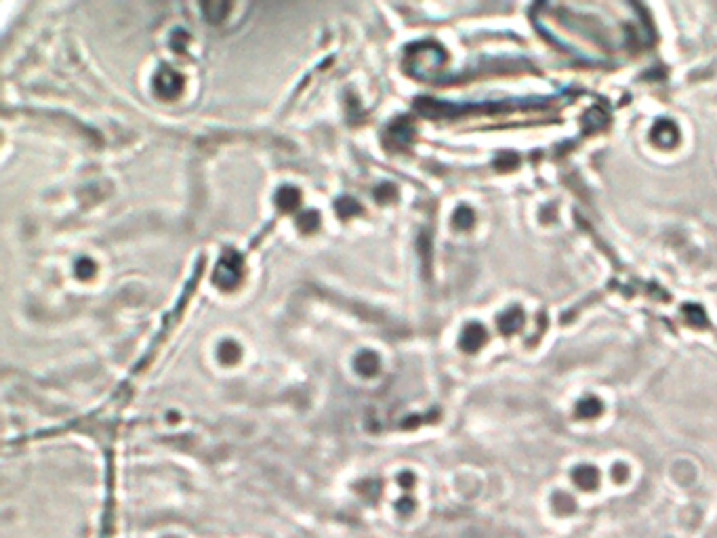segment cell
Returning a JSON list of instances; mask_svg holds the SVG:
<instances>
[{
	"instance_id": "obj_1",
	"label": "cell",
	"mask_w": 717,
	"mask_h": 538,
	"mask_svg": "<svg viewBox=\"0 0 717 538\" xmlns=\"http://www.w3.org/2000/svg\"><path fill=\"white\" fill-rule=\"evenodd\" d=\"M537 25L568 53L591 63H612L646 44V21L638 6L621 2L539 4Z\"/></svg>"
},
{
	"instance_id": "obj_2",
	"label": "cell",
	"mask_w": 717,
	"mask_h": 538,
	"mask_svg": "<svg viewBox=\"0 0 717 538\" xmlns=\"http://www.w3.org/2000/svg\"><path fill=\"white\" fill-rule=\"evenodd\" d=\"M444 51L434 42H421L408 48L406 53V69L417 78H431L444 65Z\"/></svg>"
},
{
	"instance_id": "obj_3",
	"label": "cell",
	"mask_w": 717,
	"mask_h": 538,
	"mask_svg": "<svg viewBox=\"0 0 717 538\" xmlns=\"http://www.w3.org/2000/svg\"><path fill=\"white\" fill-rule=\"evenodd\" d=\"M242 278V257L238 253L227 250L219 263H217V271H215V284H219L221 288L229 290L234 288Z\"/></svg>"
},
{
	"instance_id": "obj_4",
	"label": "cell",
	"mask_w": 717,
	"mask_h": 538,
	"mask_svg": "<svg viewBox=\"0 0 717 538\" xmlns=\"http://www.w3.org/2000/svg\"><path fill=\"white\" fill-rule=\"evenodd\" d=\"M183 76L173 69V67H162L156 76H154V90L162 97V99H175L181 95L183 90Z\"/></svg>"
},
{
	"instance_id": "obj_5",
	"label": "cell",
	"mask_w": 717,
	"mask_h": 538,
	"mask_svg": "<svg viewBox=\"0 0 717 538\" xmlns=\"http://www.w3.org/2000/svg\"><path fill=\"white\" fill-rule=\"evenodd\" d=\"M410 135H413V130H410V126H408V122L406 120H398V122H394L391 126H389V130H387V139H385V143L389 145V147H404L406 145V141L410 139Z\"/></svg>"
},
{
	"instance_id": "obj_6",
	"label": "cell",
	"mask_w": 717,
	"mask_h": 538,
	"mask_svg": "<svg viewBox=\"0 0 717 538\" xmlns=\"http://www.w3.org/2000/svg\"><path fill=\"white\" fill-rule=\"evenodd\" d=\"M276 202H278V206H280L282 210H293V208H297V206H299V202H301V194H299V189H295V187L286 185V187H282V189L276 194Z\"/></svg>"
},
{
	"instance_id": "obj_7",
	"label": "cell",
	"mask_w": 717,
	"mask_h": 538,
	"mask_svg": "<svg viewBox=\"0 0 717 538\" xmlns=\"http://www.w3.org/2000/svg\"><path fill=\"white\" fill-rule=\"evenodd\" d=\"M356 370L364 377H373L379 370V358L373 351H364L356 358Z\"/></svg>"
},
{
	"instance_id": "obj_8",
	"label": "cell",
	"mask_w": 717,
	"mask_h": 538,
	"mask_svg": "<svg viewBox=\"0 0 717 538\" xmlns=\"http://www.w3.org/2000/svg\"><path fill=\"white\" fill-rule=\"evenodd\" d=\"M229 8H232V4H225V2H206V4H202L206 21H210V23H219Z\"/></svg>"
},
{
	"instance_id": "obj_9",
	"label": "cell",
	"mask_w": 717,
	"mask_h": 538,
	"mask_svg": "<svg viewBox=\"0 0 717 538\" xmlns=\"http://www.w3.org/2000/svg\"><path fill=\"white\" fill-rule=\"evenodd\" d=\"M219 358L225 364H234L240 358V347L234 341H223L221 347H219Z\"/></svg>"
},
{
	"instance_id": "obj_10",
	"label": "cell",
	"mask_w": 717,
	"mask_h": 538,
	"mask_svg": "<svg viewBox=\"0 0 717 538\" xmlns=\"http://www.w3.org/2000/svg\"><path fill=\"white\" fill-rule=\"evenodd\" d=\"M480 343H482V330H480V326H469V328L465 330V335H463L461 345H463L465 349H476Z\"/></svg>"
},
{
	"instance_id": "obj_11",
	"label": "cell",
	"mask_w": 717,
	"mask_h": 538,
	"mask_svg": "<svg viewBox=\"0 0 717 538\" xmlns=\"http://www.w3.org/2000/svg\"><path fill=\"white\" fill-rule=\"evenodd\" d=\"M360 204L356 200H349V198H343L341 202H337V213L341 217H351L354 213H360Z\"/></svg>"
},
{
	"instance_id": "obj_12",
	"label": "cell",
	"mask_w": 717,
	"mask_h": 538,
	"mask_svg": "<svg viewBox=\"0 0 717 538\" xmlns=\"http://www.w3.org/2000/svg\"><path fill=\"white\" fill-rule=\"evenodd\" d=\"M95 263L91 261V259H80L78 261V265H76V274L80 276V278H84V280H88L93 274H95Z\"/></svg>"
},
{
	"instance_id": "obj_13",
	"label": "cell",
	"mask_w": 717,
	"mask_h": 538,
	"mask_svg": "<svg viewBox=\"0 0 717 538\" xmlns=\"http://www.w3.org/2000/svg\"><path fill=\"white\" fill-rule=\"evenodd\" d=\"M316 225H318V215H316V213H307V215L301 217V227H303L305 231L316 229Z\"/></svg>"
}]
</instances>
